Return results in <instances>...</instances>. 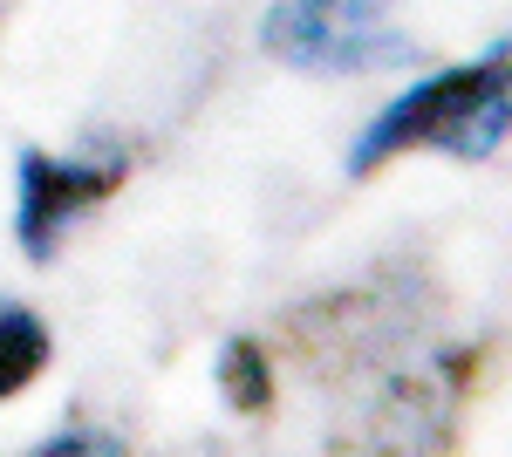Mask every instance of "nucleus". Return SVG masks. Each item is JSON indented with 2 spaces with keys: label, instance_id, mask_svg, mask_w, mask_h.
I'll return each mask as SVG.
<instances>
[{
  "label": "nucleus",
  "instance_id": "obj_1",
  "mask_svg": "<svg viewBox=\"0 0 512 457\" xmlns=\"http://www.w3.org/2000/svg\"><path fill=\"white\" fill-rule=\"evenodd\" d=\"M506 137H512V55L492 48L485 62L410 82L390 110H376V123L355 137L349 171H376L383 157L410 151V144H437L451 157H485Z\"/></svg>",
  "mask_w": 512,
  "mask_h": 457
},
{
  "label": "nucleus",
  "instance_id": "obj_2",
  "mask_svg": "<svg viewBox=\"0 0 512 457\" xmlns=\"http://www.w3.org/2000/svg\"><path fill=\"white\" fill-rule=\"evenodd\" d=\"M396 0H274L267 7V55L308 76H355L376 62H403L410 41L390 21Z\"/></svg>",
  "mask_w": 512,
  "mask_h": 457
},
{
  "label": "nucleus",
  "instance_id": "obj_3",
  "mask_svg": "<svg viewBox=\"0 0 512 457\" xmlns=\"http://www.w3.org/2000/svg\"><path fill=\"white\" fill-rule=\"evenodd\" d=\"M117 185V164H69L48 151H21L14 171V239L28 260H48L55 239L69 232V219H82L103 191Z\"/></svg>",
  "mask_w": 512,
  "mask_h": 457
},
{
  "label": "nucleus",
  "instance_id": "obj_4",
  "mask_svg": "<svg viewBox=\"0 0 512 457\" xmlns=\"http://www.w3.org/2000/svg\"><path fill=\"white\" fill-rule=\"evenodd\" d=\"M41 369H48V328H41L28 307L0 301V403L21 396Z\"/></svg>",
  "mask_w": 512,
  "mask_h": 457
},
{
  "label": "nucleus",
  "instance_id": "obj_5",
  "mask_svg": "<svg viewBox=\"0 0 512 457\" xmlns=\"http://www.w3.org/2000/svg\"><path fill=\"white\" fill-rule=\"evenodd\" d=\"M219 382H226V396H233L239 410H267V362H260L253 342H226V355H219Z\"/></svg>",
  "mask_w": 512,
  "mask_h": 457
},
{
  "label": "nucleus",
  "instance_id": "obj_6",
  "mask_svg": "<svg viewBox=\"0 0 512 457\" xmlns=\"http://www.w3.org/2000/svg\"><path fill=\"white\" fill-rule=\"evenodd\" d=\"M41 451H117V437H96V430H62V437H48Z\"/></svg>",
  "mask_w": 512,
  "mask_h": 457
}]
</instances>
